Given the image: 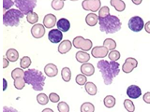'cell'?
Segmentation results:
<instances>
[{
  "instance_id": "obj_1",
  "label": "cell",
  "mask_w": 150,
  "mask_h": 112,
  "mask_svg": "<svg viewBox=\"0 0 150 112\" xmlns=\"http://www.w3.org/2000/svg\"><path fill=\"white\" fill-rule=\"evenodd\" d=\"M97 66L101 73L103 82L105 83V85L112 84L114 78L120 72V66L117 62H112V61L109 62L106 60H100L98 63Z\"/></svg>"
},
{
  "instance_id": "obj_2",
  "label": "cell",
  "mask_w": 150,
  "mask_h": 112,
  "mask_svg": "<svg viewBox=\"0 0 150 112\" xmlns=\"http://www.w3.org/2000/svg\"><path fill=\"white\" fill-rule=\"evenodd\" d=\"M25 80L26 84L30 85L34 91H42L45 84V76L40 70L31 68L25 72Z\"/></svg>"
},
{
  "instance_id": "obj_3",
  "label": "cell",
  "mask_w": 150,
  "mask_h": 112,
  "mask_svg": "<svg viewBox=\"0 0 150 112\" xmlns=\"http://www.w3.org/2000/svg\"><path fill=\"white\" fill-rule=\"evenodd\" d=\"M98 24L101 32L105 34H114L121 29L122 22L115 15H109L105 18L98 19Z\"/></svg>"
},
{
  "instance_id": "obj_4",
  "label": "cell",
  "mask_w": 150,
  "mask_h": 112,
  "mask_svg": "<svg viewBox=\"0 0 150 112\" xmlns=\"http://www.w3.org/2000/svg\"><path fill=\"white\" fill-rule=\"evenodd\" d=\"M23 14L19 10V9L11 8L8 11L4 12L3 15V24L5 26L14 27L18 26L20 23L21 19H23Z\"/></svg>"
},
{
  "instance_id": "obj_5",
  "label": "cell",
  "mask_w": 150,
  "mask_h": 112,
  "mask_svg": "<svg viewBox=\"0 0 150 112\" xmlns=\"http://www.w3.org/2000/svg\"><path fill=\"white\" fill-rule=\"evenodd\" d=\"M14 4L23 15H28L36 8V0H15Z\"/></svg>"
},
{
  "instance_id": "obj_6",
  "label": "cell",
  "mask_w": 150,
  "mask_h": 112,
  "mask_svg": "<svg viewBox=\"0 0 150 112\" xmlns=\"http://www.w3.org/2000/svg\"><path fill=\"white\" fill-rule=\"evenodd\" d=\"M72 45L76 49H80L83 51H88V50H90V49H92L93 43L90 39H86V38H83V36H79L74 37V39L72 41Z\"/></svg>"
},
{
  "instance_id": "obj_7",
  "label": "cell",
  "mask_w": 150,
  "mask_h": 112,
  "mask_svg": "<svg viewBox=\"0 0 150 112\" xmlns=\"http://www.w3.org/2000/svg\"><path fill=\"white\" fill-rule=\"evenodd\" d=\"M128 25L131 31L140 32L141 30H143V28H144V22L140 16H133L129 19Z\"/></svg>"
},
{
  "instance_id": "obj_8",
  "label": "cell",
  "mask_w": 150,
  "mask_h": 112,
  "mask_svg": "<svg viewBox=\"0 0 150 112\" xmlns=\"http://www.w3.org/2000/svg\"><path fill=\"white\" fill-rule=\"evenodd\" d=\"M101 6V2L100 0H84L82 3V7L84 10L86 11H92V13H95L98 11Z\"/></svg>"
},
{
  "instance_id": "obj_9",
  "label": "cell",
  "mask_w": 150,
  "mask_h": 112,
  "mask_svg": "<svg viewBox=\"0 0 150 112\" xmlns=\"http://www.w3.org/2000/svg\"><path fill=\"white\" fill-rule=\"evenodd\" d=\"M137 65H138L137 60L132 57H129L125 60L123 65H122V71L126 74H129L130 72H132L134 68L137 67Z\"/></svg>"
},
{
  "instance_id": "obj_10",
  "label": "cell",
  "mask_w": 150,
  "mask_h": 112,
  "mask_svg": "<svg viewBox=\"0 0 150 112\" xmlns=\"http://www.w3.org/2000/svg\"><path fill=\"white\" fill-rule=\"evenodd\" d=\"M109 54V50L104 46H97L91 50V55L94 58H104Z\"/></svg>"
},
{
  "instance_id": "obj_11",
  "label": "cell",
  "mask_w": 150,
  "mask_h": 112,
  "mask_svg": "<svg viewBox=\"0 0 150 112\" xmlns=\"http://www.w3.org/2000/svg\"><path fill=\"white\" fill-rule=\"evenodd\" d=\"M48 38L52 43H59L63 38V34L58 29H52L48 33Z\"/></svg>"
},
{
  "instance_id": "obj_12",
  "label": "cell",
  "mask_w": 150,
  "mask_h": 112,
  "mask_svg": "<svg viewBox=\"0 0 150 112\" xmlns=\"http://www.w3.org/2000/svg\"><path fill=\"white\" fill-rule=\"evenodd\" d=\"M127 94L131 99H137L142 95L141 88L137 85H130L127 89Z\"/></svg>"
},
{
  "instance_id": "obj_13",
  "label": "cell",
  "mask_w": 150,
  "mask_h": 112,
  "mask_svg": "<svg viewBox=\"0 0 150 112\" xmlns=\"http://www.w3.org/2000/svg\"><path fill=\"white\" fill-rule=\"evenodd\" d=\"M31 34L35 38H41L45 35V27L40 23L33 25L31 28Z\"/></svg>"
},
{
  "instance_id": "obj_14",
  "label": "cell",
  "mask_w": 150,
  "mask_h": 112,
  "mask_svg": "<svg viewBox=\"0 0 150 112\" xmlns=\"http://www.w3.org/2000/svg\"><path fill=\"white\" fill-rule=\"evenodd\" d=\"M57 23V21H56V17L54 14H47V15L44 16L43 18V25L45 28H48V29H51L54 26L56 25Z\"/></svg>"
},
{
  "instance_id": "obj_15",
  "label": "cell",
  "mask_w": 150,
  "mask_h": 112,
  "mask_svg": "<svg viewBox=\"0 0 150 112\" xmlns=\"http://www.w3.org/2000/svg\"><path fill=\"white\" fill-rule=\"evenodd\" d=\"M44 72L47 77L53 78L58 74V69L57 66L54 64H47L44 66Z\"/></svg>"
},
{
  "instance_id": "obj_16",
  "label": "cell",
  "mask_w": 150,
  "mask_h": 112,
  "mask_svg": "<svg viewBox=\"0 0 150 112\" xmlns=\"http://www.w3.org/2000/svg\"><path fill=\"white\" fill-rule=\"evenodd\" d=\"M56 26H57V29L60 30L61 32H68L70 28V22L68 19L66 18H61L57 21L56 23Z\"/></svg>"
},
{
  "instance_id": "obj_17",
  "label": "cell",
  "mask_w": 150,
  "mask_h": 112,
  "mask_svg": "<svg viewBox=\"0 0 150 112\" xmlns=\"http://www.w3.org/2000/svg\"><path fill=\"white\" fill-rule=\"evenodd\" d=\"M71 47H72V43L69 39L64 40L62 42H60V44L58 46V52L61 54L67 53L68 51L71 50Z\"/></svg>"
},
{
  "instance_id": "obj_18",
  "label": "cell",
  "mask_w": 150,
  "mask_h": 112,
  "mask_svg": "<svg viewBox=\"0 0 150 112\" xmlns=\"http://www.w3.org/2000/svg\"><path fill=\"white\" fill-rule=\"evenodd\" d=\"M81 72L84 76H92L95 73V67L92 64H83L81 65Z\"/></svg>"
},
{
  "instance_id": "obj_19",
  "label": "cell",
  "mask_w": 150,
  "mask_h": 112,
  "mask_svg": "<svg viewBox=\"0 0 150 112\" xmlns=\"http://www.w3.org/2000/svg\"><path fill=\"white\" fill-rule=\"evenodd\" d=\"M75 58H76L77 62L81 63L83 64H86L88 61L90 60V55L87 52H86V51L80 50L76 53V55H75Z\"/></svg>"
},
{
  "instance_id": "obj_20",
  "label": "cell",
  "mask_w": 150,
  "mask_h": 112,
  "mask_svg": "<svg viewBox=\"0 0 150 112\" xmlns=\"http://www.w3.org/2000/svg\"><path fill=\"white\" fill-rule=\"evenodd\" d=\"M98 22V16L96 13H89L86 17V22L88 26H95Z\"/></svg>"
},
{
  "instance_id": "obj_21",
  "label": "cell",
  "mask_w": 150,
  "mask_h": 112,
  "mask_svg": "<svg viewBox=\"0 0 150 112\" xmlns=\"http://www.w3.org/2000/svg\"><path fill=\"white\" fill-rule=\"evenodd\" d=\"M110 4L115 8V10L118 12L124 11L126 8V4L124 1H122V0H111Z\"/></svg>"
},
{
  "instance_id": "obj_22",
  "label": "cell",
  "mask_w": 150,
  "mask_h": 112,
  "mask_svg": "<svg viewBox=\"0 0 150 112\" xmlns=\"http://www.w3.org/2000/svg\"><path fill=\"white\" fill-rule=\"evenodd\" d=\"M6 57L9 62H16L19 59V52L15 49H8L6 52Z\"/></svg>"
},
{
  "instance_id": "obj_23",
  "label": "cell",
  "mask_w": 150,
  "mask_h": 112,
  "mask_svg": "<svg viewBox=\"0 0 150 112\" xmlns=\"http://www.w3.org/2000/svg\"><path fill=\"white\" fill-rule=\"evenodd\" d=\"M84 88H86V91L88 93L89 95H95L98 92V88L95 85V83L93 82H87L86 85H84Z\"/></svg>"
},
{
  "instance_id": "obj_24",
  "label": "cell",
  "mask_w": 150,
  "mask_h": 112,
  "mask_svg": "<svg viewBox=\"0 0 150 112\" xmlns=\"http://www.w3.org/2000/svg\"><path fill=\"white\" fill-rule=\"evenodd\" d=\"M103 104L107 108H112L115 106V98L112 95H107L103 99Z\"/></svg>"
},
{
  "instance_id": "obj_25",
  "label": "cell",
  "mask_w": 150,
  "mask_h": 112,
  "mask_svg": "<svg viewBox=\"0 0 150 112\" xmlns=\"http://www.w3.org/2000/svg\"><path fill=\"white\" fill-rule=\"evenodd\" d=\"M61 77H62L63 80L66 82H69L71 78V71L69 67H64L61 70Z\"/></svg>"
},
{
  "instance_id": "obj_26",
  "label": "cell",
  "mask_w": 150,
  "mask_h": 112,
  "mask_svg": "<svg viewBox=\"0 0 150 112\" xmlns=\"http://www.w3.org/2000/svg\"><path fill=\"white\" fill-rule=\"evenodd\" d=\"M103 46L106 47L108 50L112 51V50H115V49L116 48V42L112 38H106L103 41Z\"/></svg>"
},
{
  "instance_id": "obj_27",
  "label": "cell",
  "mask_w": 150,
  "mask_h": 112,
  "mask_svg": "<svg viewBox=\"0 0 150 112\" xmlns=\"http://www.w3.org/2000/svg\"><path fill=\"white\" fill-rule=\"evenodd\" d=\"M81 112H94L95 111V106L90 102H84L81 106Z\"/></svg>"
},
{
  "instance_id": "obj_28",
  "label": "cell",
  "mask_w": 150,
  "mask_h": 112,
  "mask_svg": "<svg viewBox=\"0 0 150 112\" xmlns=\"http://www.w3.org/2000/svg\"><path fill=\"white\" fill-rule=\"evenodd\" d=\"M26 20L28 22L31 23V24L35 25V24H37L38 21H39V15H38L36 12L32 11L28 14V15H26Z\"/></svg>"
},
{
  "instance_id": "obj_29",
  "label": "cell",
  "mask_w": 150,
  "mask_h": 112,
  "mask_svg": "<svg viewBox=\"0 0 150 112\" xmlns=\"http://www.w3.org/2000/svg\"><path fill=\"white\" fill-rule=\"evenodd\" d=\"M25 80L23 78H18L16 79H14V82H13V85L15 87L17 90H23V88L25 86Z\"/></svg>"
},
{
  "instance_id": "obj_30",
  "label": "cell",
  "mask_w": 150,
  "mask_h": 112,
  "mask_svg": "<svg viewBox=\"0 0 150 112\" xmlns=\"http://www.w3.org/2000/svg\"><path fill=\"white\" fill-rule=\"evenodd\" d=\"M31 63H32V61H31L30 57H28V56H23V57L20 61L21 68L22 69H27L28 67L30 66Z\"/></svg>"
},
{
  "instance_id": "obj_31",
  "label": "cell",
  "mask_w": 150,
  "mask_h": 112,
  "mask_svg": "<svg viewBox=\"0 0 150 112\" xmlns=\"http://www.w3.org/2000/svg\"><path fill=\"white\" fill-rule=\"evenodd\" d=\"M25 72L22 68H15L11 72V78L13 79H16L18 78H25Z\"/></svg>"
},
{
  "instance_id": "obj_32",
  "label": "cell",
  "mask_w": 150,
  "mask_h": 112,
  "mask_svg": "<svg viewBox=\"0 0 150 112\" xmlns=\"http://www.w3.org/2000/svg\"><path fill=\"white\" fill-rule=\"evenodd\" d=\"M37 101L40 105H46L48 103L49 100V96H47L45 93H40V94L37 95Z\"/></svg>"
},
{
  "instance_id": "obj_33",
  "label": "cell",
  "mask_w": 150,
  "mask_h": 112,
  "mask_svg": "<svg viewBox=\"0 0 150 112\" xmlns=\"http://www.w3.org/2000/svg\"><path fill=\"white\" fill-rule=\"evenodd\" d=\"M75 81L80 86H83L86 85L87 83V78H86V76H84L83 74H79L76 76V78H75Z\"/></svg>"
},
{
  "instance_id": "obj_34",
  "label": "cell",
  "mask_w": 150,
  "mask_h": 112,
  "mask_svg": "<svg viewBox=\"0 0 150 112\" xmlns=\"http://www.w3.org/2000/svg\"><path fill=\"white\" fill-rule=\"evenodd\" d=\"M124 107L127 109L128 112H134L135 111V106L133 102L130 99H126L124 101Z\"/></svg>"
},
{
  "instance_id": "obj_35",
  "label": "cell",
  "mask_w": 150,
  "mask_h": 112,
  "mask_svg": "<svg viewBox=\"0 0 150 112\" xmlns=\"http://www.w3.org/2000/svg\"><path fill=\"white\" fill-rule=\"evenodd\" d=\"M111 15L110 14V8L104 6V7H102L100 10H98V19H102V18H105L107 16H109Z\"/></svg>"
},
{
  "instance_id": "obj_36",
  "label": "cell",
  "mask_w": 150,
  "mask_h": 112,
  "mask_svg": "<svg viewBox=\"0 0 150 112\" xmlns=\"http://www.w3.org/2000/svg\"><path fill=\"white\" fill-rule=\"evenodd\" d=\"M120 52L118 50H112L109 52V54H108V57H109V59L112 61V62H116L117 60L120 59Z\"/></svg>"
},
{
  "instance_id": "obj_37",
  "label": "cell",
  "mask_w": 150,
  "mask_h": 112,
  "mask_svg": "<svg viewBox=\"0 0 150 112\" xmlns=\"http://www.w3.org/2000/svg\"><path fill=\"white\" fill-rule=\"evenodd\" d=\"M64 7V1L62 0H54L52 1V8H53L54 10H60L62 9Z\"/></svg>"
},
{
  "instance_id": "obj_38",
  "label": "cell",
  "mask_w": 150,
  "mask_h": 112,
  "mask_svg": "<svg viewBox=\"0 0 150 112\" xmlns=\"http://www.w3.org/2000/svg\"><path fill=\"white\" fill-rule=\"evenodd\" d=\"M57 109L59 112H69V106L66 102H59Z\"/></svg>"
},
{
  "instance_id": "obj_39",
  "label": "cell",
  "mask_w": 150,
  "mask_h": 112,
  "mask_svg": "<svg viewBox=\"0 0 150 112\" xmlns=\"http://www.w3.org/2000/svg\"><path fill=\"white\" fill-rule=\"evenodd\" d=\"M49 100L52 103H57L60 100V96L57 94V93L52 92V93H50V95H49Z\"/></svg>"
},
{
  "instance_id": "obj_40",
  "label": "cell",
  "mask_w": 150,
  "mask_h": 112,
  "mask_svg": "<svg viewBox=\"0 0 150 112\" xmlns=\"http://www.w3.org/2000/svg\"><path fill=\"white\" fill-rule=\"evenodd\" d=\"M13 5H15V4H14V1H11V0H4V1H3V9H4V11L6 12L7 9L9 8L11 6H13Z\"/></svg>"
},
{
  "instance_id": "obj_41",
  "label": "cell",
  "mask_w": 150,
  "mask_h": 112,
  "mask_svg": "<svg viewBox=\"0 0 150 112\" xmlns=\"http://www.w3.org/2000/svg\"><path fill=\"white\" fill-rule=\"evenodd\" d=\"M143 99L146 104H150V92H147L144 93L143 96Z\"/></svg>"
},
{
  "instance_id": "obj_42",
  "label": "cell",
  "mask_w": 150,
  "mask_h": 112,
  "mask_svg": "<svg viewBox=\"0 0 150 112\" xmlns=\"http://www.w3.org/2000/svg\"><path fill=\"white\" fill-rule=\"evenodd\" d=\"M3 112H19V111L15 108H13L11 106H4Z\"/></svg>"
},
{
  "instance_id": "obj_43",
  "label": "cell",
  "mask_w": 150,
  "mask_h": 112,
  "mask_svg": "<svg viewBox=\"0 0 150 112\" xmlns=\"http://www.w3.org/2000/svg\"><path fill=\"white\" fill-rule=\"evenodd\" d=\"M8 64H9V61L7 59L6 56H4V57H3V67L7 68L8 66Z\"/></svg>"
},
{
  "instance_id": "obj_44",
  "label": "cell",
  "mask_w": 150,
  "mask_h": 112,
  "mask_svg": "<svg viewBox=\"0 0 150 112\" xmlns=\"http://www.w3.org/2000/svg\"><path fill=\"white\" fill-rule=\"evenodd\" d=\"M144 30L146 31V33L150 34V22H147L144 24Z\"/></svg>"
},
{
  "instance_id": "obj_45",
  "label": "cell",
  "mask_w": 150,
  "mask_h": 112,
  "mask_svg": "<svg viewBox=\"0 0 150 112\" xmlns=\"http://www.w3.org/2000/svg\"><path fill=\"white\" fill-rule=\"evenodd\" d=\"M132 3L135 5H139L142 3V0H132Z\"/></svg>"
},
{
  "instance_id": "obj_46",
  "label": "cell",
  "mask_w": 150,
  "mask_h": 112,
  "mask_svg": "<svg viewBox=\"0 0 150 112\" xmlns=\"http://www.w3.org/2000/svg\"><path fill=\"white\" fill-rule=\"evenodd\" d=\"M41 112H54V110L52 108H44Z\"/></svg>"
},
{
  "instance_id": "obj_47",
  "label": "cell",
  "mask_w": 150,
  "mask_h": 112,
  "mask_svg": "<svg viewBox=\"0 0 150 112\" xmlns=\"http://www.w3.org/2000/svg\"><path fill=\"white\" fill-rule=\"evenodd\" d=\"M3 81H4V91L7 89V81H6V79H3Z\"/></svg>"
}]
</instances>
